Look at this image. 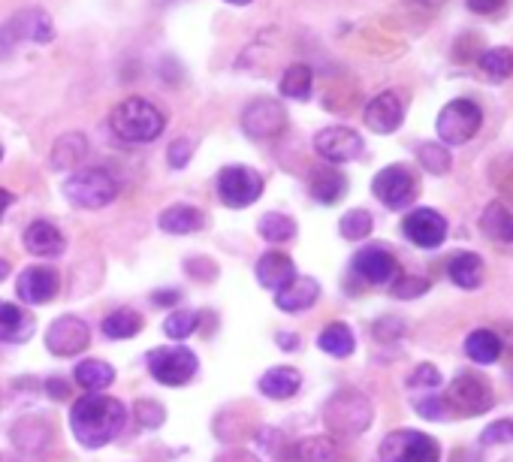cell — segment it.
<instances>
[{"label":"cell","mask_w":513,"mask_h":462,"mask_svg":"<svg viewBox=\"0 0 513 462\" xmlns=\"http://www.w3.org/2000/svg\"><path fill=\"white\" fill-rule=\"evenodd\" d=\"M127 423V408L103 393H88L73 402L70 408V429L79 444L85 447H103L112 438L121 435Z\"/></svg>","instance_id":"cell-1"},{"label":"cell","mask_w":513,"mask_h":462,"mask_svg":"<svg viewBox=\"0 0 513 462\" xmlns=\"http://www.w3.org/2000/svg\"><path fill=\"white\" fill-rule=\"evenodd\" d=\"M109 127L118 139L124 142H154L163 127H166V118L163 112L151 103V100H142V97H130L124 103H118L109 115Z\"/></svg>","instance_id":"cell-2"},{"label":"cell","mask_w":513,"mask_h":462,"mask_svg":"<svg viewBox=\"0 0 513 462\" xmlns=\"http://www.w3.org/2000/svg\"><path fill=\"white\" fill-rule=\"evenodd\" d=\"M323 423L332 435L354 438L369 429L372 423V402L360 390H338L326 408H323Z\"/></svg>","instance_id":"cell-3"},{"label":"cell","mask_w":513,"mask_h":462,"mask_svg":"<svg viewBox=\"0 0 513 462\" xmlns=\"http://www.w3.org/2000/svg\"><path fill=\"white\" fill-rule=\"evenodd\" d=\"M64 197L79 209H103L118 197V185L106 170H76L64 182Z\"/></svg>","instance_id":"cell-4"},{"label":"cell","mask_w":513,"mask_h":462,"mask_svg":"<svg viewBox=\"0 0 513 462\" xmlns=\"http://www.w3.org/2000/svg\"><path fill=\"white\" fill-rule=\"evenodd\" d=\"M480 124H483L480 106L474 100L459 97V100H450L441 109L435 130H438L441 145H465L468 139H474V133L480 130Z\"/></svg>","instance_id":"cell-5"},{"label":"cell","mask_w":513,"mask_h":462,"mask_svg":"<svg viewBox=\"0 0 513 462\" xmlns=\"http://www.w3.org/2000/svg\"><path fill=\"white\" fill-rule=\"evenodd\" d=\"M55 40V28H52V19L43 13V10H22L16 13L4 28H0V55H10L13 46L19 43H37V46H46Z\"/></svg>","instance_id":"cell-6"},{"label":"cell","mask_w":513,"mask_h":462,"mask_svg":"<svg viewBox=\"0 0 513 462\" xmlns=\"http://www.w3.org/2000/svg\"><path fill=\"white\" fill-rule=\"evenodd\" d=\"M154 381L166 387H185L197 375V354L191 348H154L145 357Z\"/></svg>","instance_id":"cell-7"},{"label":"cell","mask_w":513,"mask_h":462,"mask_svg":"<svg viewBox=\"0 0 513 462\" xmlns=\"http://www.w3.org/2000/svg\"><path fill=\"white\" fill-rule=\"evenodd\" d=\"M441 447L432 435L399 429L390 432L381 444V462H438Z\"/></svg>","instance_id":"cell-8"},{"label":"cell","mask_w":513,"mask_h":462,"mask_svg":"<svg viewBox=\"0 0 513 462\" xmlns=\"http://www.w3.org/2000/svg\"><path fill=\"white\" fill-rule=\"evenodd\" d=\"M263 194V176L251 167H224L218 173V197L230 209H245Z\"/></svg>","instance_id":"cell-9"},{"label":"cell","mask_w":513,"mask_h":462,"mask_svg":"<svg viewBox=\"0 0 513 462\" xmlns=\"http://www.w3.org/2000/svg\"><path fill=\"white\" fill-rule=\"evenodd\" d=\"M444 405H447L450 414L477 417V414H486L492 408V390L477 375H459L456 381H450V390L444 396Z\"/></svg>","instance_id":"cell-10"},{"label":"cell","mask_w":513,"mask_h":462,"mask_svg":"<svg viewBox=\"0 0 513 462\" xmlns=\"http://www.w3.org/2000/svg\"><path fill=\"white\" fill-rule=\"evenodd\" d=\"M284 127H287V112L272 97L251 100L242 112V130L251 139H275Z\"/></svg>","instance_id":"cell-11"},{"label":"cell","mask_w":513,"mask_h":462,"mask_svg":"<svg viewBox=\"0 0 513 462\" xmlns=\"http://www.w3.org/2000/svg\"><path fill=\"white\" fill-rule=\"evenodd\" d=\"M314 148L320 158H326L329 164H348V161H357L363 154V139L357 130L351 127H323L317 136H314Z\"/></svg>","instance_id":"cell-12"},{"label":"cell","mask_w":513,"mask_h":462,"mask_svg":"<svg viewBox=\"0 0 513 462\" xmlns=\"http://www.w3.org/2000/svg\"><path fill=\"white\" fill-rule=\"evenodd\" d=\"M88 345H91V330L76 315H64V318L52 321V327L46 330V348L55 357H76Z\"/></svg>","instance_id":"cell-13"},{"label":"cell","mask_w":513,"mask_h":462,"mask_svg":"<svg viewBox=\"0 0 513 462\" xmlns=\"http://www.w3.org/2000/svg\"><path fill=\"white\" fill-rule=\"evenodd\" d=\"M372 191H375V197H378L384 206H390V209H405V206H411L414 197H417V182H414V176H411L405 167H387V170H381V173L375 176Z\"/></svg>","instance_id":"cell-14"},{"label":"cell","mask_w":513,"mask_h":462,"mask_svg":"<svg viewBox=\"0 0 513 462\" xmlns=\"http://www.w3.org/2000/svg\"><path fill=\"white\" fill-rule=\"evenodd\" d=\"M402 233L417 248H438L447 239V221L435 209H417L402 221Z\"/></svg>","instance_id":"cell-15"},{"label":"cell","mask_w":513,"mask_h":462,"mask_svg":"<svg viewBox=\"0 0 513 462\" xmlns=\"http://www.w3.org/2000/svg\"><path fill=\"white\" fill-rule=\"evenodd\" d=\"M354 272L369 284H393L399 278V263L387 248L372 245L354 257Z\"/></svg>","instance_id":"cell-16"},{"label":"cell","mask_w":513,"mask_h":462,"mask_svg":"<svg viewBox=\"0 0 513 462\" xmlns=\"http://www.w3.org/2000/svg\"><path fill=\"white\" fill-rule=\"evenodd\" d=\"M16 293L28 305H43L58 296V272L49 266H31L19 275Z\"/></svg>","instance_id":"cell-17"},{"label":"cell","mask_w":513,"mask_h":462,"mask_svg":"<svg viewBox=\"0 0 513 462\" xmlns=\"http://www.w3.org/2000/svg\"><path fill=\"white\" fill-rule=\"evenodd\" d=\"M366 127L375 130V133H393L402 127L405 121V106H402V97L396 91H384L378 94L369 106H366Z\"/></svg>","instance_id":"cell-18"},{"label":"cell","mask_w":513,"mask_h":462,"mask_svg":"<svg viewBox=\"0 0 513 462\" xmlns=\"http://www.w3.org/2000/svg\"><path fill=\"white\" fill-rule=\"evenodd\" d=\"M317 296H320V284L314 278L296 275L290 284L275 290V305L281 312H305V308H311L317 302Z\"/></svg>","instance_id":"cell-19"},{"label":"cell","mask_w":513,"mask_h":462,"mask_svg":"<svg viewBox=\"0 0 513 462\" xmlns=\"http://www.w3.org/2000/svg\"><path fill=\"white\" fill-rule=\"evenodd\" d=\"M296 278V266L287 254L281 251H266L260 260H257V281L266 287V290H281L284 284H290Z\"/></svg>","instance_id":"cell-20"},{"label":"cell","mask_w":513,"mask_h":462,"mask_svg":"<svg viewBox=\"0 0 513 462\" xmlns=\"http://www.w3.org/2000/svg\"><path fill=\"white\" fill-rule=\"evenodd\" d=\"M52 441V423L46 417H25L13 426V444L22 453H43Z\"/></svg>","instance_id":"cell-21"},{"label":"cell","mask_w":513,"mask_h":462,"mask_svg":"<svg viewBox=\"0 0 513 462\" xmlns=\"http://www.w3.org/2000/svg\"><path fill=\"white\" fill-rule=\"evenodd\" d=\"M160 230L163 233H173V236H188V233H197L203 224H206V215L197 209V206H188V203H176L160 212L157 218Z\"/></svg>","instance_id":"cell-22"},{"label":"cell","mask_w":513,"mask_h":462,"mask_svg":"<svg viewBox=\"0 0 513 462\" xmlns=\"http://www.w3.org/2000/svg\"><path fill=\"white\" fill-rule=\"evenodd\" d=\"M34 336V318L25 315L19 305L13 302H0V342H28Z\"/></svg>","instance_id":"cell-23"},{"label":"cell","mask_w":513,"mask_h":462,"mask_svg":"<svg viewBox=\"0 0 513 462\" xmlns=\"http://www.w3.org/2000/svg\"><path fill=\"white\" fill-rule=\"evenodd\" d=\"M25 248L37 257H55L64 251V236L55 224L49 221H34L25 230Z\"/></svg>","instance_id":"cell-24"},{"label":"cell","mask_w":513,"mask_h":462,"mask_svg":"<svg viewBox=\"0 0 513 462\" xmlns=\"http://www.w3.org/2000/svg\"><path fill=\"white\" fill-rule=\"evenodd\" d=\"M447 275L462 290H477L483 284V260L471 251H459L447 263Z\"/></svg>","instance_id":"cell-25"},{"label":"cell","mask_w":513,"mask_h":462,"mask_svg":"<svg viewBox=\"0 0 513 462\" xmlns=\"http://www.w3.org/2000/svg\"><path fill=\"white\" fill-rule=\"evenodd\" d=\"M302 387V375L293 366H275L260 378V393L269 399H290L293 393H299Z\"/></svg>","instance_id":"cell-26"},{"label":"cell","mask_w":513,"mask_h":462,"mask_svg":"<svg viewBox=\"0 0 513 462\" xmlns=\"http://www.w3.org/2000/svg\"><path fill=\"white\" fill-rule=\"evenodd\" d=\"M345 194H348V179L341 176L338 170L323 167V170H317V173L311 176V197H314L317 203L332 206V203H338Z\"/></svg>","instance_id":"cell-27"},{"label":"cell","mask_w":513,"mask_h":462,"mask_svg":"<svg viewBox=\"0 0 513 462\" xmlns=\"http://www.w3.org/2000/svg\"><path fill=\"white\" fill-rule=\"evenodd\" d=\"M85 154H88V142L82 133H67L55 142L52 154H49V164L52 170H70L76 164L85 161Z\"/></svg>","instance_id":"cell-28"},{"label":"cell","mask_w":513,"mask_h":462,"mask_svg":"<svg viewBox=\"0 0 513 462\" xmlns=\"http://www.w3.org/2000/svg\"><path fill=\"white\" fill-rule=\"evenodd\" d=\"M480 230L492 242H513V212H507L501 203H489L480 215Z\"/></svg>","instance_id":"cell-29"},{"label":"cell","mask_w":513,"mask_h":462,"mask_svg":"<svg viewBox=\"0 0 513 462\" xmlns=\"http://www.w3.org/2000/svg\"><path fill=\"white\" fill-rule=\"evenodd\" d=\"M317 348L326 351L329 357H351L357 348V339L351 333L348 324H329L320 336H317Z\"/></svg>","instance_id":"cell-30"},{"label":"cell","mask_w":513,"mask_h":462,"mask_svg":"<svg viewBox=\"0 0 513 462\" xmlns=\"http://www.w3.org/2000/svg\"><path fill=\"white\" fill-rule=\"evenodd\" d=\"M76 384L85 387L88 393H103L112 381H115V369L103 360H85L76 366Z\"/></svg>","instance_id":"cell-31"},{"label":"cell","mask_w":513,"mask_h":462,"mask_svg":"<svg viewBox=\"0 0 513 462\" xmlns=\"http://www.w3.org/2000/svg\"><path fill=\"white\" fill-rule=\"evenodd\" d=\"M465 354H468L474 363L489 366V363H495V360L501 357V342H498V336H495L492 330H474V333H468V339H465Z\"/></svg>","instance_id":"cell-32"},{"label":"cell","mask_w":513,"mask_h":462,"mask_svg":"<svg viewBox=\"0 0 513 462\" xmlns=\"http://www.w3.org/2000/svg\"><path fill=\"white\" fill-rule=\"evenodd\" d=\"M142 315L133 312V308H118V312H112L106 321H103V333L109 339H133L142 333Z\"/></svg>","instance_id":"cell-33"},{"label":"cell","mask_w":513,"mask_h":462,"mask_svg":"<svg viewBox=\"0 0 513 462\" xmlns=\"http://www.w3.org/2000/svg\"><path fill=\"white\" fill-rule=\"evenodd\" d=\"M311 82H314V73H311V67L308 64H293V67H287L284 70V76H281V94L284 97H290V100H308V94H311Z\"/></svg>","instance_id":"cell-34"},{"label":"cell","mask_w":513,"mask_h":462,"mask_svg":"<svg viewBox=\"0 0 513 462\" xmlns=\"http://www.w3.org/2000/svg\"><path fill=\"white\" fill-rule=\"evenodd\" d=\"M293 456L299 462H332L335 459V441L329 435H308L296 441Z\"/></svg>","instance_id":"cell-35"},{"label":"cell","mask_w":513,"mask_h":462,"mask_svg":"<svg viewBox=\"0 0 513 462\" xmlns=\"http://www.w3.org/2000/svg\"><path fill=\"white\" fill-rule=\"evenodd\" d=\"M257 233L266 242H290L296 236V221L290 215H284V212H266L257 221Z\"/></svg>","instance_id":"cell-36"},{"label":"cell","mask_w":513,"mask_h":462,"mask_svg":"<svg viewBox=\"0 0 513 462\" xmlns=\"http://www.w3.org/2000/svg\"><path fill=\"white\" fill-rule=\"evenodd\" d=\"M417 158H420L423 170L432 173V176H444V173H450V167H453L450 148L441 145V142H426V145H420V148H417Z\"/></svg>","instance_id":"cell-37"},{"label":"cell","mask_w":513,"mask_h":462,"mask_svg":"<svg viewBox=\"0 0 513 462\" xmlns=\"http://www.w3.org/2000/svg\"><path fill=\"white\" fill-rule=\"evenodd\" d=\"M480 70H483L489 79H510V76H513V52L504 49V46L486 49V52L480 55Z\"/></svg>","instance_id":"cell-38"},{"label":"cell","mask_w":513,"mask_h":462,"mask_svg":"<svg viewBox=\"0 0 513 462\" xmlns=\"http://www.w3.org/2000/svg\"><path fill=\"white\" fill-rule=\"evenodd\" d=\"M197 327H200V315L197 312H188V308H182V312H173L166 318V324H163V330H166V336L169 339H188V336H194L197 333Z\"/></svg>","instance_id":"cell-39"},{"label":"cell","mask_w":513,"mask_h":462,"mask_svg":"<svg viewBox=\"0 0 513 462\" xmlns=\"http://www.w3.org/2000/svg\"><path fill=\"white\" fill-rule=\"evenodd\" d=\"M372 224L375 221H372V215L366 209H351L345 218H341L338 230H341V236H345V239L357 242V239H366L372 233Z\"/></svg>","instance_id":"cell-40"},{"label":"cell","mask_w":513,"mask_h":462,"mask_svg":"<svg viewBox=\"0 0 513 462\" xmlns=\"http://www.w3.org/2000/svg\"><path fill=\"white\" fill-rule=\"evenodd\" d=\"M163 420H166V411H163L160 402H154V399H139L136 402V423L142 429H160Z\"/></svg>","instance_id":"cell-41"},{"label":"cell","mask_w":513,"mask_h":462,"mask_svg":"<svg viewBox=\"0 0 513 462\" xmlns=\"http://www.w3.org/2000/svg\"><path fill=\"white\" fill-rule=\"evenodd\" d=\"M194 139L191 136H179L173 145H169L166 151V158H169V167H176V170H185L191 164V154H194Z\"/></svg>","instance_id":"cell-42"},{"label":"cell","mask_w":513,"mask_h":462,"mask_svg":"<svg viewBox=\"0 0 513 462\" xmlns=\"http://www.w3.org/2000/svg\"><path fill=\"white\" fill-rule=\"evenodd\" d=\"M429 290V281L426 278H414V275H405V278H396L390 293L396 299H414V296H423Z\"/></svg>","instance_id":"cell-43"},{"label":"cell","mask_w":513,"mask_h":462,"mask_svg":"<svg viewBox=\"0 0 513 462\" xmlns=\"http://www.w3.org/2000/svg\"><path fill=\"white\" fill-rule=\"evenodd\" d=\"M483 444H513V420H498L483 429L480 435Z\"/></svg>","instance_id":"cell-44"},{"label":"cell","mask_w":513,"mask_h":462,"mask_svg":"<svg viewBox=\"0 0 513 462\" xmlns=\"http://www.w3.org/2000/svg\"><path fill=\"white\" fill-rule=\"evenodd\" d=\"M408 384H411V387H429V390H432V387L441 384V372H438L432 363H423V366L414 369V375L408 378Z\"/></svg>","instance_id":"cell-45"},{"label":"cell","mask_w":513,"mask_h":462,"mask_svg":"<svg viewBox=\"0 0 513 462\" xmlns=\"http://www.w3.org/2000/svg\"><path fill=\"white\" fill-rule=\"evenodd\" d=\"M402 321H396V318H384V321H378L375 324V339H381V342H387V339H399L402 336Z\"/></svg>","instance_id":"cell-46"},{"label":"cell","mask_w":513,"mask_h":462,"mask_svg":"<svg viewBox=\"0 0 513 462\" xmlns=\"http://www.w3.org/2000/svg\"><path fill=\"white\" fill-rule=\"evenodd\" d=\"M417 414H423V417H429V420H441V417H447L450 411H447L444 399H423V402H417Z\"/></svg>","instance_id":"cell-47"},{"label":"cell","mask_w":513,"mask_h":462,"mask_svg":"<svg viewBox=\"0 0 513 462\" xmlns=\"http://www.w3.org/2000/svg\"><path fill=\"white\" fill-rule=\"evenodd\" d=\"M504 7V0H468V10L477 16H492Z\"/></svg>","instance_id":"cell-48"},{"label":"cell","mask_w":513,"mask_h":462,"mask_svg":"<svg viewBox=\"0 0 513 462\" xmlns=\"http://www.w3.org/2000/svg\"><path fill=\"white\" fill-rule=\"evenodd\" d=\"M218 462H257V456L248 450H230V453H221Z\"/></svg>","instance_id":"cell-49"},{"label":"cell","mask_w":513,"mask_h":462,"mask_svg":"<svg viewBox=\"0 0 513 462\" xmlns=\"http://www.w3.org/2000/svg\"><path fill=\"white\" fill-rule=\"evenodd\" d=\"M46 393H49V396H55V399H67V393H70V390H67V384H64L61 378H52V381L46 384Z\"/></svg>","instance_id":"cell-50"},{"label":"cell","mask_w":513,"mask_h":462,"mask_svg":"<svg viewBox=\"0 0 513 462\" xmlns=\"http://www.w3.org/2000/svg\"><path fill=\"white\" fill-rule=\"evenodd\" d=\"M151 299H154L157 305H173V302H179V290H157Z\"/></svg>","instance_id":"cell-51"},{"label":"cell","mask_w":513,"mask_h":462,"mask_svg":"<svg viewBox=\"0 0 513 462\" xmlns=\"http://www.w3.org/2000/svg\"><path fill=\"white\" fill-rule=\"evenodd\" d=\"M10 203H13V194H7L4 188H0V218H4V212L10 209Z\"/></svg>","instance_id":"cell-52"},{"label":"cell","mask_w":513,"mask_h":462,"mask_svg":"<svg viewBox=\"0 0 513 462\" xmlns=\"http://www.w3.org/2000/svg\"><path fill=\"white\" fill-rule=\"evenodd\" d=\"M7 275H10V263H7L4 257H0V281H4Z\"/></svg>","instance_id":"cell-53"},{"label":"cell","mask_w":513,"mask_h":462,"mask_svg":"<svg viewBox=\"0 0 513 462\" xmlns=\"http://www.w3.org/2000/svg\"><path fill=\"white\" fill-rule=\"evenodd\" d=\"M0 462H19L16 456H10V453H0Z\"/></svg>","instance_id":"cell-54"},{"label":"cell","mask_w":513,"mask_h":462,"mask_svg":"<svg viewBox=\"0 0 513 462\" xmlns=\"http://www.w3.org/2000/svg\"><path fill=\"white\" fill-rule=\"evenodd\" d=\"M227 4H233V7H245V4H251V0H227Z\"/></svg>","instance_id":"cell-55"},{"label":"cell","mask_w":513,"mask_h":462,"mask_svg":"<svg viewBox=\"0 0 513 462\" xmlns=\"http://www.w3.org/2000/svg\"><path fill=\"white\" fill-rule=\"evenodd\" d=\"M0 158H4V148H0Z\"/></svg>","instance_id":"cell-56"}]
</instances>
